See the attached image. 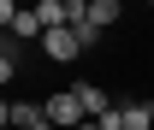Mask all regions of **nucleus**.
<instances>
[{
  "mask_svg": "<svg viewBox=\"0 0 154 130\" xmlns=\"http://www.w3.org/2000/svg\"><path fill=\"white\" fill-rule=\"evenodd\" d=\"M42 107H48V118H54L59 130H77L83 118H89V112H83V101H77V89H59V95H48Z\"/></svg>",
  "mask_w": 154,
  "mask_h": 130,
  "instance_id": "f257e3e1",
  "label": "nucleus"
},
{
  "mask_svg": "<svg viewBox=\"0 0 154 130\" xmlns=\"http://www.w3.org/2000/svg\"><path fill=\"white\" fill-rule=\"evenodd\" d=\"M42 53L54 59V65H71V59L89 53V47H83V36H77V30H48V36H42Z\"/></svg>",
  "mask_w": 154,
  "mask_h": 130,
  "instance_id": "f03ea898",
  "label": "nucleus"
},
{
  "mask_svg": "<svg viewBox=\"0 0 154 130\" xmlns=\"http://www.w3.org/2000/svg\"><path fill=\"white\" fill-rule=\"evenodd\" d=\"M6 130H30V124H42L48 118V107H36V101H6Z\"/></svg>",
  "mask_w": 154,
  "mask_h": 130,
  "instance_id": "7ed1b4c3",
  "label": "nucleus"
},
{
  "mask_svg": "<svg viewBox=\"0 0 154 130\" xmlns=\"http://www.w3.org/2000/svg\"><path fill=\"white\" fill-rule=\"evenodd\" d=\"M77 101H83V112H89V118H113V101H107V89H101V83H77Z\"/></svg>",
  "mask_w": 154,
  "mask_h": 130,
  "instance_id": "20e7f679",
  "label": "nucleus"
},
{
  "mask_svg": "<svg viewBox=\"0 0 154 130\" xmlns=\"http://www.w3.org/2000/svg\"><path fill=\"white\" fill-rule=\"evenodd\" d=\"M119 118H125V130H154V101H125Z\"/></svg>",
  "mask_w": 154,
  "mask_h": 130,
  "instance_id": "39448f33",
  "label": "nucleus"
},
{
  "mask_svg": "<svg viewBox=\"0 0 154 130\" xmlns=\"http://www.w3.org/2000/svg\"><path fill=\"white\" fill-rule=\"evenodd\" d=\"M36 18L48 30H71V12H65V0H36Z\"/></svg>",
  "mask_w": 154,
  "mask_h": 130,
  "instance_id": "423d86ee",
  "label": "nucleus"
},
{
  "mask_svg": "<svg viewBox=\"0 0 154 130\" xmlns=\"http://www.w3.org/2000/svg\"><path fill=\"white\" fill-rule=\"evenodd\" d=\"M6 36H36V41H42V36H48V24H42V18H36V6H24L18 18L6 24Z\"/></svg>",
  "mask_w": 154,
  "mask_h": 130,
  "instance_id": "0eeeda50",
  "label": "nucleus"
},
{
  "mask_svg": "<svg viewBox=\"0 0 154 130\" xmlns=\"http://www.w3.org/2000/svg\"><path fill=\"white\" fill-rule=\"evenodd\" d=\"M89 24H95L101 36H107V30L119 24V0H89Z\"/></svg>",
  "mask_w": 154,
  "mask_h": 130,
  "instance_id": "6e6552de",
  "label": "nucleus"
},
{
  "mask_svg": "<svg viewBox=\"0 0 154 130\" xmlns=\"http://www.w3.org/2000/svg\"><path fill=\"white\" fill-rule=\"evenodd\" d=\"M30 130H59V124H54V118H42V124H30Z\"/></svg>",
  "mask_w": 154,
  "mask_h": 130,
  "instance_id": "1a4fd4ad",
  "label": "nucleus"
},
{
  "mask_svg": "<svg viewBox=\"0 0 154 130\" xmlns=\"http://www.w3.org/2000/svg\"><path fill=\"white\" fill-rule=\"evenodd\" d=\"M148 6H154V0H148Z\"/></svg>",
  "mask_w": 154,
  "mask_h": 130,
  "instance_id": "9d476101",
  "label": "nucleus"
}]
</instances>
